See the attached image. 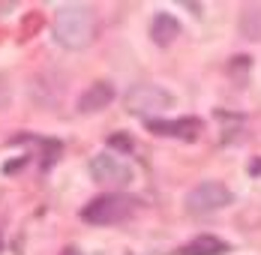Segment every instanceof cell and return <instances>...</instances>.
Instances as JSON below:
<instances>
[{
	"instance_id": "6da1fadb",
	"label": "cell",
	"mask_w": 261,
	"mask_h": 255,
	"mask_svg": "<svg viewBox=\"0 0 261 255\" xmlns=\"http://www.w3.org/2000/svg\"><path fill=\"white\" fill-rule=\"evenodd\" d=\"M51 33L60 48L81 51L96 39V12L87 3H66L54 15Z\"/></svg>"
},
{
	"instance_id": "7a4b0ae2",
	"label": "cell",
	"mask_w": 261,
	"mask_h": 255,
	"mask_svg": "<svg viewBox=\"0 0 261 255\" xmlns=\"http://www.w3.org/2000/svg\"><path fill=\"white\" fill-rule=\"evenodd\" d=\"M138 207V198H132L126 192H105L99 198H93L90 204H84L81 219L90 225H117L126 222Z\"/></svg>"
},
{
	"instance_id": "3957f363",
	"label": "cell",
	"mask_w": 261,
	"mask_h": 255,
	"mask_svg": "<svg viewBox=\"0 0 261 255\" xmlns=\"http://www.w3.org/2000/svg\"><path fill=\"white\" fill-rule=\"evenodd\" d=\"M123 105H126L129 114L144 117L150 123L153 114H162V111L174 108V96L165 87H159V84H135V87H129V93L123 96Z\"/></svg>"
},
{
	"instance_id": "277c9868",
	"label": "cell",
	"mask_w": 261,
	"mask_h": 255,
	"mask_svg": "<svg viewBox=\"0 0 261 255\" xmlns=\"http://www.w3.org/2000/svg\"><path fill=\"white\" fill-rule=\"evenodd\" d=\"M231 189L225 186V183H219V180H204V183H198L189 195H186V210L192 213V216H207V213H216V210H222V207H228L231 204Z\"/></svg>"
},
{
	"instance_id": "5b68a950",
	"label": "cell",
	"mask_w": 261,
	"mask_h": 255,
	"mask_svg": "<svg viewBox=\"0 0 261 255\" xmlns=\"http://www.w3.org/2000/svg\"><path fill=\"white\" fill-rule=\"evenodd\" d=\"M87 168H90V177L96 183H105V186H126V183H132V165L117 153H108V150L96 153Z\"/></svg>"
},
{
	"instance_id": "8992f818",
	"label": "cell",
	"mask_w": 261,
	"mask_h": 255,
	"mask_svg": "<svg viewBox=\"0 0 261 255\" xmlns=\"http://www.w3.org/2000/svg\"><path fill=\"white\" fill-rule=\"evenodd\" d=\"M150 132L165 135V138H180V141H195L201 135V120L195 117H180V120H150Z\"/></svg>"
},
{
	"instance_id": "52a82bcc",
	"label": "cell",
	"mask_w": 261,
	"mask_h": 255,
	"mask_svg": "<svg viewBox=\"0 0 261 255\" xmlns=\"http://www.w3.org/2000/svg\"><path fill=\"white\" fill-rule=\"evenodd\" d=\"M111 99H114V87H111L108 81H96V84H90V87L81 93L79 111H81V114H96V111L108 108Z\"/></svg>"
},
{
	"instance_id": "ba28073f",
	"label": "cell",
	"mask_w": 261,
	"mask_h": 255,
	"mask_svg": "<svg viewBox=\"0 0 261 255\" xmlns=\"http://www.w3.org/2000/svg\"><path fill=\"white\" fill-rule=\"evenodd\" d=\"M177 36H180V21H177L174 15H168V12H156L153 21H150V39L165 48V45H171Z\"/></svg>"
},
{
	"instance_id": "9c48e42d",
	"label": "cell",
	"mask_w": 261,
	"mask_h": 255,
	"mask_svg": "<svg viewBox=\"0 0 261 255\" xmlns=\"http://www.w3.org/2000/svg\"><path fill=\"white\" fill-rule=\"evenodd\" d=\"M240 33L246 36V39H252V42H261V3H246L243 9H240Z\"/></svg>"
},
{
	"instance_id": "30bf717a",
	"label": "cell",
	"mask_w": 261,
	"mask_h": 255,
	"mask_svg": "<svg viewBox=\"0 0 261 255\" xmlns=\"http://www.w3.org/2000/svg\"><path fill=\"white\" fill-rule=\"evenodd\" d=\"M222 252H228V243L219 240V237H210V234L195 237L192 243H186L180 249V255H222Z\"/></svg>"
},
{
	"instance_id": "8fae6325",
	"label": "cell",
	"mask_w": 261,
	"mask_h": 255,
	"mask_svg": "<svg viewBox=\"0 0 261 255\" xmlns=\"http://www.w3.org/2000/svg\"><path fill=\"white\" fill-rule=\"evenodd\" d=\"M6 102H9V81L0 75V108H3Z\"/></svg>"
},
{
	"instance_id": "7c38bea8",
	"label": "cell",
	"mask_w": 261,
	"mask_h": 255,
	"mask_svg": "<svg viewBox=\"0 0 261 255\" xmlns=\"http://www.w3.org/2000/svg\"><path fill=\"white\" fill-rule=\"evenodd\" d=\"M252 174H261V162H255V165H252Z\"/></svg>"
},
{
	"instance_id": "4fadbf2b",
	"label": "cell",
	"mask_w": 261,
	"mask_h": 255,
	"mask_svg": "<svg viewBox=\"0 0 261 255\" xmlns=\"http://www.w3.org/2000/svg\"><path fill=\"white\" fill-rule=\"evenodd\" d=\"M63 255H79V249H66Z\"/></svg>"
}]
</instances>
